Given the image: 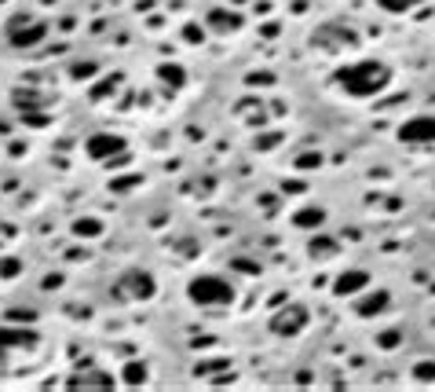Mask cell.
<instances>
[{"label":"cell","mask_w":435,"mask_h":392,"mask_svg":"<svg viewBox=\"0 0 435 392\" xmlns=\"http://www.w3.org/2000/svg\"><path fill=\"white\" fill-rule=\"evenodd\" d=\"M388 81H391V70L384 67V62H377V59L352 62V67L337 70V84H340L347 96H355V99H369V96L384 92Z\"/></svg>","instance_id":"6da1fadb"},{"label":"cell","mask_w":435,"mask_h":392,"mask_svg":"<svg viewBox=\"0 0 435 392\" xmlns=\"http://www.w3.org/2000/svg\"><path fill=\"white\" fill-rule=\"evenodd\" d=\"M187 297L198 308H224V304L234 301V286L224 275H194L187 282Z\"/></svg>","instance_id":"7a4b0ae2"},{"label":"cell","mask_w":435,"mask_h":392,"mask_svg":"<svg viewBox=\"0 0 435 392\" xmlns=\"http://www.w3.org/2000/svg\"><path fill=\"white\" fill-rule=\"evenodd\" d=\"M402 143H435V118L431 114H413L399 125Z\"/></svg>","instance_id":"3957f363"},{"label":"cell","mask_w":435,"mask_h":392,"mask_svg":"<svg viewBox=\"0 0 435 392\" xmlns=\"http://www.w3.org/2000/svg\"><path fill=\"white\" fill-rule=\"evenodd\" d=\"M45 33H48V26H45V23H37V18H30V15H26V18H23V15H18V18H15V23L8 26V40H11V45H15V48H26V45H37V40H40V37H45Z\"/></svg>","instance_id":"277c9868"},{"label":"cell","mask_w":435,"mask_h":392,"mask_svg":"<svg viewBox=\"0 0 435 392\" xmlns=\"http://www.w3.org/2000/svg\"><path fill=\"white\" fill-rule=\"evenodd\" d=\"M114 155H124V140L114 133H95L88 140V158L92 162H114Z\"/></svg>","instance_id":"5b68a950"},{"label":"cell","mask_w":435,"mask_h":392,"mask_svg":"<svg viewBox=\"0 0 435 392\" xmlns=\"http://www.w3.org/2000/svg\"><path fill=\"white\" fill-rule=\"evenodd\" d=\"M303 326H308V308H300V304H289L286 312H278L271 319V330L282 334V337H289V334H300Z\"/></svg>","instance_id":"8992f818"},{"label":"cell","mask_w":435,"mask_h":392,"mask_svg":"<svg viewBox=\"0 0 435 392\" xmlns=\"http://www.w3.org/2000/svg\"><path fill=\"white\" fill-rule=\"evenodd\" d=\"M37 341L33 330H8V326H0V363L8 359L11 348H30Z\"/></svg>","instance_id":"52a82bcc"},{"label":"cell","mask_w":435,"mask_h":392,"mask_svg":"<svg viewBox=\"0 0 435 392\" xmlns=\"http://www.w3.org/2000/svg\"><path fill=\"white\" fill-rule=\"evenodd\" d=\"M121 286H128V293H132L136 301H146V297H154L158 282H154V275H146V271H132V275L121 279Z\"/></svg>","instance_id":"ba28073f"},{"label":"cell","mask_w":435,"mask_h":392,"mask_svg":"<svg viewBox=\"0 0 435 392\" xmlns=\"http://www.w3.org/2000/svg\"><path fill=\"white\" fill-rule=\"evenodd\" d=\"M388 301H391V293H388V290L366 293V297H359V301H355V315H362V319L377 315V312H384V308H388Z\"/></svg>","instance_id":"9c48e42d"},{"label":"cell","mask_w":435,"mask_h":392,"mask_svg":"<svg viewBox=\"0 0 435 392\" xmlns=\"http://www.w3.org/2000/svg\"><path fill=\"white\" fill-rule=\"evenodd\" d=\"M362 286H369V275H366V271H344V275L333 282V293H337V297H352V293H359Z\"/></svg>","instance_id":"30bf717a"},{"label":"cell","mask_w":435,"mask_h":392,"mask_svg":"<svg viewBox=\"0 0 435 392\" xmlns=\"http://www.w3.org/2000/svg\"><path fill=\"white\" fill-rule=\"evenodd\" d=\"M322 220H325V213H322V209H315V206L300 209V213L293 216V224H296V228H303V231H311V228H322Z\"/></svg>","instance_id":"8fae6325"},{"label":"cell","mask_w":435,"mask_h":392,"mask_svg":"<svg viewBox=\"0 0 435 392\" xmlns=\"http://www.w3.org/2000/svg\"><path fill=\"white\" fill-rule=\"evenodd\" d=\"M70 385H114V374H99V370H77Z\"/></svg>","instance_id":"7c38bea8"},{"label":"cell","mask_w":435,"mask_h":392,"mask_svg":"<svg viewBox=\"0 0 435 392\" xmlns=\"http://www.w3.org/2000/svg\"><path fill=\"white\" fill-rule=\"evenodd\" d=\"M377 4L384 8V11H391V15H402V11H410L417 0H377Z\"/></svg>","instance_id":"4fadbf2b"},{"label":"cell","mask_w":435,"mask_h":392,"mask_svg":"<svg viewBox=\"0 0 435 392\" xmlns=\"http://www.w3.org/2000/svg\"><path fill=\"white\" fill-rule=\"evenodd\" d=\"M18 271H23V264L15 257H0V279H15Z\"/></svg>","instance_id":"5bb4252c"},{"label":"cell","mask_w":435,"mask_h":392,"mask_svg":"<svg viewBox=\"0 0 435 392\" xmlns=\"http://www.w3.org/2000/svg\"><path fill=\"white\" fill-rule=\"evenodd\" d=\"M74 231H77V235H99V231H103V224H99V220H77V224H74Z\"/></svg>","instance_id":"9a60e30c"},{"label":"cell","mask_w":435,"mask_h":392,"mask_svg":"<svg viewBox=\"0 0 435 392\" xmlns=\"http://www.w3.org/2000/svg\"><path fill=\"white\" fill-rule=\"evenodd\" d=\"M161 77H165V81H172V84H183V74H180V67H165V70H161Z\"/></svg>","instance_id":"2e32d148"}]
</instances>
